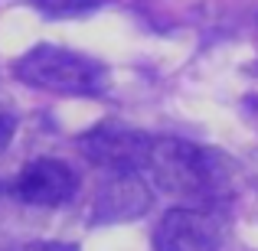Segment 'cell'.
<instances>
[{
    "label": "cell",
    "instance_id": "1",
    "mask_svg": "<svg viewBox=\"0 0 258 251\" xmlns=\"http://www.w3.org/2000/svg\"><path fill=\"white\" fill-rule=\"evenodd\" d=\"M147 170L164 193L186 202H213L232 186V166L226 157L183 137H154Z\"/></svg>",
    "mask_w": 258,
    "mask_h": 251
},
{
    "label": "cell",
    "instance_id": "2",
    "mask_svg": "<svg viewBox=\"0 0 258 251\" xmlns=\"http://www.w3.org/2000/svg\"><path fill=\"white\" fill-rule=\"evenodd\" d=\"M17 78L56 95H98L108 85L105 65L62 46H33L17 62Z\"/></svg>",
    "mask_w": 258,
    "mask_h": 251
},
{
    "label": "cell",
    "instance_id": "3",
    "mask_svg": "<svg viewBox=\"0 0 258 251\" xmlns=\"http://www.w3.org/2000/svg\"><path fill=\"white\" fill-rule=\"evenodd\" d=\"M222 241V225L196 206H176L164 212L154 228L157 251H216Z\"/></svg>",
    "mask_w": 258,
    "mask_h": 251
},
{
    "label": "cell",
    "instance_id": "4",
    "mask_svg": "<svg viewBox=\"0 0 258 251\" xmlns=\"http://www.w3.org/2000/svg\"><path fill=\"white\" fill-rule=\"evenodd\" d=\"M79 189V173L66 160L56 157H36L30 160L13 180V193L17 199L30 202V206H62L76 196Z\"/></svg>",
    "mask_w": 258,
    "mask_h": 251
},
{
    "label": "cell",
    "instance_id": "5",
    "mask_svg": "<svg viewBox=\"0 0 258 251\" xmlns=\"http://www.w3.org/2000/svg\"><path fill=\"white\" fill-rule=\"evenodd\" d=\"M82 150L98 166H108L111 173H127V170L147 166L151 137L141 131H131L124 124H101L85 134Z\"/></svg>",
    "mask_w": 258,
    "mask_h": 251
},
{
    "label": "cell",
    "instance_id": "6",
    "mask_svg": "<svg viewBox=\"0 0 258 251\" xmlns=\"http://www.w3.org/2000/svg\"><path fill=\"white\" fill-rule=\"evenodd\" d=\"M147 209H151V193H147L144 180L138 176V170H127V173H114L98 189L92 212L101 222H127L141 219Z\"/></svg>",
    "mask_w": 258,
    "mask_h": 251
},
{
    "label": "cell",
    "instance_id": "7",
    "mask_svg": "<svg viewBox=\"0 0 258 251\" xmlns=\"http://www.w3.org/2000/svg\"><path fill=\"white\" fill-rule=\"evenodd\" d=\"M46 17H85V13H95L101 7V0H33Z\"/></svg>",
    "mask_w": 258,
    "mask_h": 251
},
{
    "label": "cell",
    "instance_id": "8",
    "mask_svg": "<svg viewBox=\"0 0 258 251\" xmlns=\"http://www.w3.org/2000/svg\"><path fill=\"white\" fill-rule=\"evenodd\" d=\"M13 127H17V121H13L7 111H0V153L7 150V144H10V137H13Z\"/></svg>",
    "mask_w": 258,
    "mask_h": 251
},
{
    "label": "cell",
    "instance_id": "9",
    "mask_svg": "<svg viewBox=\"0 0 258 251\" xmlns=\"http://www.w3.org/2000/svg\"><path fill=\"white\" fill-rule=\"evenodd\" d=\"M20 251H76V248H69V245H52V241H39V245L20 248Z\"/></svg>",
    "mask_w": 258,
    "mask_h": 251
}]
</instances>
